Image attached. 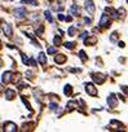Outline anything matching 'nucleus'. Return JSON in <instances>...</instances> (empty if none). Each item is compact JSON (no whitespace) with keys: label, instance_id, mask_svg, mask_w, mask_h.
<instances>
[{"label":"nucleus","instance_id":"obj_1","mask_svg":"<svg viewBox=\"0 0 128 132\" xmlns=\"http://www.w3.org/2000/svg\"><path fill=\"white\" fill-rule=\"evenodd\" d=\"M91 76H92L93 82L97 83V84H102L105 80H106V76H105L104 74H101V73H92Z\"/></svg>","mask_w":128,"mask_h":132},{"label":"nucleus","instance_id":"obj_2","mask_svg":"<svg viewBox=\"0 0 128 132\" xmlns=\"http://www.w3.org/2000/svg\"><path fill=\"white\" fill-rule=\"evenodd\" d=\"M86 92L88 93L89 96H92V97H96L97 96V88L94 87L92 83H87L86 84Z\"/></svg>","mask_w":128,"mask_h":132},{"label":"nucleus","instance_id":"obj_3","mask_svg":"<svg viewBox=\"0 0 128 132\" xmlns=\"http://www.w3.org/2000/svg\"><path fill=\"white\" fill-rule=\"evenodd\" d=\"M3 129L6 131V132H16L17 131V126H16V123H13V122H5L3 124Z\"/></svg>","mask_w":128,"mask_h":132},{"label":"nucleus","instance_id":"obj_4","mask_svg":"<svg viewBox=\"0 0 128 132\" xmlns=\"http://www.w3.org/2000/svg\"><path fill=\"white\" fill-rule=\"evenodd\" d=\"M26 9L25 8H16L14 9V17L18 18V20H22V18H25L26 17Z\"/></svg>","mask_w":128,"mask_h":132},{"label":"nucleus","instance_id":"obj_5","mask_svg":"<svg viewBox=\"0 0 128 132\" xmlns=\"http://www.w3.org/2000/svg\"><path fill=\"white\" fill-rule=\"evenodd\" d=\"M84 8L89 14H93L96 12V8H94V4H93L92 0H87V2L84 3Z\"/></svg>","mask_w":128,"mask_h":132},{"label":"nucleus","instance_id":"obj_6","mask_svg":"<svg viewBox=\"0 0 128 132\" xmlns=\"http://www.w3.org/2000/svg\"><path fill=\"white\" fill-rule=\"evenodd\" d=\"M100 26L101 27H109L110 26V18H109L108 14L104 13L101 16V18H100Z\"/></svg>","mask_w":128,"mask_h":132},{"label":"nucleus","instance_id":"obj_7","mask_svg":"<svg viewBox=\"0 0 128 132\" xmlns=\"http://www.w3.org/2000/svg\"><path fill=\"white\" fill-rule=\"evenodd\" d=\"M3 34L8 38H10L13 35V30H12L9 23H3Z\"/></svg>","mask_w":128,"mask_h":132},{"label":"nucleus","instance_id":"obj_8","mask_svg":"<svg viewBox=\"0 0 128 132\" xmlns=\"http://www.w3.org/2000/svg\"><path fill=\"white\" fill-rule=\"evenodd\" d=\"M108 104H109L110 107H116L118 100H116V97H115L114 93H110V95H109V97H108Z\"/></svg>","mask_w":128,"mask_h":132},{"label":"nucleus","instance_id":"obj_9","mask_svg":"<svg viewBox=\"0 0 128 132\" xmlns=\"http://www.w3.org/2000/svg\"><path fill=\"white\" fill-rule=\"evenodd\" d=\"M12 71H5V73H3V76H2V83L4 84V83H9L10 80H12Z\"/></svg>","mask_w":128,"mask_h":132},{"label":"nucleus","instance_id":"obj_10","mask_svg":"<svg viewBox=\"0 0 128 132\" xmlns=\"http://www.w3.org/2000/svg\"><path fill=\"white\" fill-rule=\"evenodd\" d=\"M66 60H67V57L65 56V54H57V56L54 57V62H56L57 65H62V64H65Z\"/></svg>","mask_w":128,"mask_h":132},{"label":"nucleus","instance_id":"obj_11","mask_svg":"<svg viewBox=\"0 0 128 132\" xmlns=\"http://www.w3.org/2000/svg\"><path fill=\"white\" fill-rule=\"evenodd\" d=\"M4 96H5V98H6V100H13L14 97H16V91H13V89L8 88V89H5Z\"/></svg>","mask_w":128,"mask_h":132},{"label":"nucleus","instance_id":"obj_12","mask_svg":"<svg viewBox=\"0 0 128 132\" xmlns=\"http://www.w3.org/2000/svg\"><path fill=\"white\" fill-rule=\"evenodd\" d=\"M106 12H109V13H110V17H111L112 20H118V14H119V12H118V11L112 9V8H106Z\"/></svg>","mask_w":128,"mask_h":132},{"label":"nucleus","instance_id":"obj_13","mask_svg":"<svg viewBox=\"0 0 128 132\" xmlns=\"http://www.w3.org/2000/svg\"><path fill=\"white\" fill-rule=\"evenodd\" d=\"M84 43H86L87 45H94V44L97 43V38H96L94 35H92V36H89L88 39H86Z\"/></svg>","mask_w":128,"mask_h":132},{"label":"nucleus","instance_id":"obj_14","mask_svg":"<svg viewBox=\"0 0 128 132\" xmlns=\"http://www.w3.org/2000/svg\"><path fill=\"white\" fill-rule=\"evenodd\" d=\"M70 11H71V13H72L74 16H79V14H80V8H79L76 4H72L71 8H70Z\"/></svg>","mask_w":128,"mask_h":132},{"label":"nucleus","instance_id":"obj_15","mask_svg":"<svg viewBox=\"0 0 128 132\" xmlns=\"http://www.w3.org/2000/svg\"><path fill=\"white\" fill-rule=\"evenodd\" d=\"M38 60H39V62H40L42 65H46V64H47V56H46V53L40 52V53H39V57H38Z\"/></svg>","mask_w":128,"mask_h":132},{"label":"nucleus","instance_id":"obj_16","mask_svg":"<svg viewBox=\"0 0 128 132\" xmlns=\"http://www.w3.org/2000/svg\"><path fill=\"white\" fill-rule=\"evenodd\" d=\"M64 93H65L66 96H70L71 93H72V87H71L70 84H66V85H65V88H64Z\"/></svg>","mask_w":128,"mask_h":132},{"label":"nucleus","instance_id":"obj_17","mask_svg":"<svg viewBox=\"0 0 128 132\" xmlns=\"http://www.w3.org/2000/svg\"><path fill=\"white\" fill-rule=\"evenodd\" d=\"M44 17H46V18L48 20V22H49V23H53V17H52V14H50V12H49V11H46V12H44Z\"/></svg>","mask_w":128,"mask_h":132},{"label":"nucleus","instance_id":"obj_18","mask_svg":"<svg viewBox=\"0 0 128 132\" xmlns=\"http://www.w3.org/2000/svg\"><path fill=\"white\" fill-rule=\"evenodd\" d=\"M22 4H30V5H38L36 0H21Z\"/></svg>","mask_w":128,"mask_h":132},{"label":"nucleus","instance_id":"obj_19","mask_svg":"<svg viewBox=\"0 0 128 132\" xmlns=\"http://www.w3.org/2000/svg\"><path fill=\"white\" fill-rule=\"evenodd\" d=\"M79 58H80L83 62L87 61V56H86V52H84V51H79Z\"/></svg>","mask_w":128,"mask_h":132},{"label":"nucleus","instance_id":"obj_20","mask_svg":"<svg viewBox=\"0 0 128 132\" xmlns=\"http://www.w3.org/2000/svg\"><path fill=\"white\" fill-rule=\"evenodd\" d=\"M47 53L48 54H54V53H57V48H54V47H49V48L47 49Z\"/></svg>","mask_w":128,"mask_h":132},{"label":"nucleus","instance_id":"obj_21","mask_svg":"<svg viewBox=\"0 0 128 132\" xmlns=\"http://www.w3.org/2000/svg\"><path fill=\"white\" fill-rule=\"evenodd\" d=\"M116 39H118V33H112L111 34V36H110V42H116Z\"/></svg>","mask_w":128,"mask_h":132},{"label":"nucleus","instance_id":"obj_22","mask_svg":"<svg viewBox=\"0 0 128 132\" xmlns=\"http://www.w3.org/2000/svg\"><path fill=\"white\" fill-rule=\"evenodd\" d=\"M65 48H67V49H74V43L66 42V43H65Z\"/></svg>","mask_w":128,"mask_h":132},{"label":"nucleus","instance_id":"obj_23","mask_svg":"<svg viewBox=\"0 0 128 132\" xmlns=\"http://www.w3.org/2000/svg\"><path fill=\"white\" fill-rule=\"evenodd\" d=\"M21 56H22V62H24L25 65H28V60L30 58L26 56V54H21Z\"/></svg>","mask_w":128,"mask_h":132},{"label":"nucleus","instance_id":"obj_24","mask_svg":"<svg viewBox=\"0 0 128 132\" xmlns=\"http://www.w3.org/2000/svg\"><path fill=\"white\" fill-rule=\"evenodd\" d=\"M67 33H69V36H74L75 35V27H69V30H67Z\"/></svg>","mask_w":128,"mask_h":132},{"label":"nucleus","instance_id":"obj_25","mask_svg":"<svg viewBox=\"0 0 128 132\" xmlns=\"http://www.w3.org/2000/svg\"><path fill=\"white\" fill-rule=\"evenodd\" d=\"M53 43L56 44V47H57V45H60V44L62 43V42H61V38H57V36H54V39H53Z\"/></svg>","mask_w":128,"mask_h":132},{"label":"nucleus","instance_id":"obj_26","mask_svg":"<svg viewBox=\"0 0 128 132\" xmlns=\"http://www.w3.org/2000/svg\"><path fill=\"white\" fill-rule=\"evenodd\" d=\"M118 12L120 13V17H122V18L126 17V9H124V8H119V11H118Z\"/></svg>","mask_w":128,"mask_h":132},{"label":"nucleus","instance_id":"obj_27","mask_svg":"<svg viewBox=\"0 0 128 132\" xmlns=\"http://www.w3.org/2000/svg\"><path fill=\"white\" fill-rule=\"evenodd\" d=\"M49 107H50V110H53V111H54L58 107V105H57L56 102H50V104H49Z\"/></svg>","mask_w":128,"mask_h":132},{"label":"nucleus","instance_id":"obj_28","mask_svg":"<svg viewBox=\"0 0 128 132\" xmlns=\"http://www.w3.org/2000/svg\"><path fill=\"white\" fill-rule=\"evenodd\" d=\"M21 100H22V102H24L26 106H27V109H28V110H31V106H30V104L27 102V101L25 100V97H21Z\"/></svg>","mask_w":128,"mask_h":132},{"label":"nucleus","instance_id":"obj_29","mask_svg":"<svg viewBox=\"0 0 128 132\" xmlns=\"http://www.w3.org/2000/svg\"><path fill=\"white\" fill-rule=\"evenodd\" d=\"M28 65H30V66H35V65H36V61H35V58H32V57L30 58V60H28Z\"/></svg>","mask_w":128,"mask_h":132},{"label":"nucleus","instance_id":"obj_30","mask_svg":"<svg viewBox=\"0 0 128 132\" xmlns=\"http://www.w3.org/2000/svg\"><path fill=\"white\" fill-rule=\"evenodd\" d=\"M120 88H122V91L128 96V87H127V85H120Z\"/></svg>","mask_w":128,"mask_h":132},{"label":"nucleus","instance_id":"obj_31","mask_svg":"<svg viewBox=\"0 0 128 132\" xmlns=\"http://www.w3.org/2000/svg\"><path fill=\"white\" fill-rule=\"evenodd\" d=\"M43 31H44V27L40 26L39 29H38V31H36V35H42V34H43Z\"/></svg>","mask_w":128,"mask_h":132},{"label":"nucleus","instance_id":"obj_32","mask_svg":"<svg viewBox=\"0 0 128 132\" xmlns=\"http://www.w3.org/2000/svg\"><path fill=\"white\" fill-rule=\"evenodd\" d=\"M84 22L87 23V25H91V23H92V18H89V17H84Z\"/></svg>","mask_w":128,"mask_h":132},{"label":"nucleus","instance_id":"obj_33","mask_svg":"<svg viewBox=\"0 0 128 132\" xmlns=\"http://www.w3.org/2000/svg\"><path fill=\"white\" fill-rule=\"evenodd\" d=\"M87 36H88V33H87V31H84V33L80 35V39H84V38H87Z\"/></svg>","mask_w":128,"mask_h":132},{"label":"nucleus","instance_id":"obj_34","mask_svg":"<svg viewBox=\"0 0 128 132\" xmlns=\"http://www.w3.org/2000/svg\"><path fill=\"white\" fill-rule=\"evenodd\" d=\"M65 21H67V22H71V21H72V17H71V16H66Z\"/></svg>","mask_w":128,"mask_h":132},{"label":"nucleus","instance_id":"obj_35","mask_svg":"<svg viewBox=\"0 0 128 132\" xmlns=\"http://www.w3.org/2000/svg\"><path fill=\"white\" fill-rule=\"evenodd\" d=\"M26 76L28 78V79H31V78H32V73H31V71H27V73H26Z\"/></svg>","mask_w":128,"mask_h":132},{"label":"nucleus","instance_id":"obj_36","mask_svg":"<svg viewBox=\"0 0 128 132\" xmlns=\"http://www.w3.org/2000/svg\"><path fill=\"white\" fill-rule=\"evenodd\" d=\"M66 17H65V16L64 14H58V20H61V21H64Z\"/></svg>","mask_w":128,"mask_h":132},{"label":"nucleus","instance_id":"obj_37","mask_svg":"<svg viewBox=\"0 0 128 132\" xmlns=\"http://www.w3.org/2000/svg\"><path fill=\"white\" fill-rule=\"evenodd\" d=\"M119 47H120V48H124V47H126V44H124L123 42H119Z\"/></svg>","mask_w":128,"mask_h":132},{"label":"nucleus","instance_id":"obj_38","mask_svg":"<svg viewBox=\"0 0 128 132\" xmlns=\"http://www.w3.org/2000/svg\"><path fill=\"white\" fill-rule=\"evenodd\" d=\"M49 2H53V0H49Z\"/></svg>","mask_w":128,"mask_h":132},{"label":"nucleus","instance_id":"obj_39","mask_svg":"<svg viewBox=\"0 0 128 132\" xmlns=\"http://www.w3.org/2000/svg\"><path fill=\"white\" fill-rule=\"evenodd\" d=\"M127 2H128V0H127Z\"/></svg>","mask_w":128,"mask_h":132}]
</instances>
